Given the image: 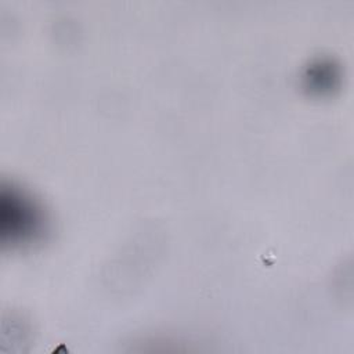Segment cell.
Wrapping results in <instances>:
<instances>
[{
	"label": "cell",
	"mask_w": 354,
	"mask_h": 354,
	"mask_svg": "<svg viewBox=\"0 0 354 354\" xmlns=\"http://www.w3.org/2000/svg\"><path fill=\"white\" fill-rule=\"evenodd\" d=\"M48 228L43 206L25 189L14 184L0 189V239L3 245L19 248L41 239Z\"/></svg>",
	"instance_id": "obj_1"
},
{
	"label": "cell",
	"mask_w": 354,
	"mask_h": 354,
	"mask_svg": "<svg viewBox=\"0 0 354 354\" xmlns=\"http://www.w3.org/2000/svg\"><path fill=\"white\" fill-rule=\"evenodd\" d=\"M336 79H337V73L335 71V66L330 62L314 64L306 73L307 86L311 90H318V91L333 87Z\"/></svg>",
	"instance_id": "obj_2"
}]
</instances>
